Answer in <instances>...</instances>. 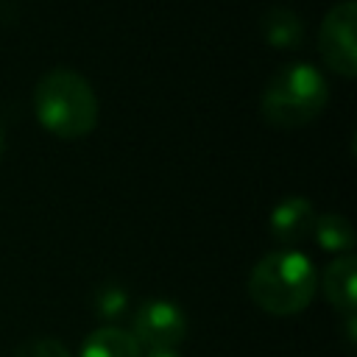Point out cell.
<instances>
[{
    "label": "cell",
    "mask_w": 357,
    "mask_h": 357,
    "mask_svg": "<svg viewBox=\"0 0 357 357\" xmlns=\"http://www.w3.org/2000/svg\"><path fill=\"white\" fill-rule=\"evenodd\" d=\"M33 112L39 126L53 137L81 139L98 126V95L81 73L53 67L36 81Z\"/></svg>",
    "instance_id": "obj_1"
},
{
    "label": "cell",
    "mask_w": 357,
    "mask_h": 357,
    "mask_svg": "<svg viewBox=\"0 0 357 357\" xmlns=\"http://www.w3.org/2000/svg\"><path fill=\"white\" fill-rule=\"evenodd\" d=\"M318 287V273L310 257L293 248L265 254L248 273L251 301L271 315H296L310 307Z\"/></svg>",
    "instance_id": "obj_2"
},
{
    "label": "cell",
    "mask_w": 357,
    "mask_h": 357,
    "mask_svg": "<svg viewBox=\"0 0 357 357\" xmlns=\"http://www.w3.org/2000/svg\"><path fill=\"white\" fill-rule=\"evenodd\" d=\"M329 100V86L321 70L307 61L282 64L262 89V117L276 128H298L312 123Z\"/></svg>",
    "instance_id": "obj_3"
},
{
    "label": "cell",
    "mask_w": 357,
    "mask_h": 357,
    "mask_svg": "<svg viewBox=\"0 0 357 357\" xmlns=\"http://www.w3.org/2000/svg\"><path fill=\"white\" fill-rule=\"evenodd\" d=\"M354 22H357V3L340 0L335 3L318 28V50L326 67L343 78L357 75V50H354Z\"/></svg>",
    "instance_id": "obj_4"
},
{
    "label": "cell",
    "mask_w": 357,
    "mask_h": 357,
    "mask_svg": "<svg viewBox=\"0 0 357 357\" xmlns=\"http://www.w3.org/2000/svg\"><path fill=\"white\" fill-rule=\"evenodd\" d=\"M131 335L137 337L142 351L178 349L187 337V315L167 298H148L134 312Z\"/></svg>",
    "instance_id": "obj_5"
},
{
    "label": "cell",
    "mask_w": 357,
    "mask_h": 357,
    "mask_svg": "<svg viewBox=\"0 0 357 357\" xmlns=\"http://www.w3.org/2000/svg\"><path fill=\"white\" fill-rule=\"evenodd\" d=\"M315 206L310 198L304 195H287L282 198L273 209H271V218H268V226H271V234L276 243L282 245H296L301 240H307L312 234V226H315Z\"/></svg>",
    "instance_id": "obj_6"
},
{
    "label": "cell",
    "mask_w": 357,
    "mask_h": 357,
    "mask_svg": "<svg viewBox=\"0 0 357 357\" xmlns=\"http://www.w3.org/2000/svg\"><path fill=\"white\" fill-rule=\"evenodd\" d=\"M324 296L326 301L343 315V318H351L354 310H357V293H354V284H357V259L354 254H340L335 257L326 271H324Z\"/></svg>",
    "instance_id": "obj_7"
},
{
    "label": "cell",
    "mask_w": 357,
    "mask_h": 357,
    "mask_svg": "<svg viewBox=\"0 0 357 357\" xmlns=\"http://www.w3.org/2000/svg\"><path fill=\"white\" fill-rule=\"evenodd\" d=\"M142 346L128 329L120 326H98L81 343L78 357H142Z\"/></svg>",
    "instance_id": "obj_8"
},
{
    "label": "cell",
    "mask_w": 357,
    "mask_h": 357,
    "mask_svg": "<svg viewBox=\"0 0 357 357\" xmlns=\"http://www.w3.org/2000/svg\"><path fill=\"white\" fill-rule=\"evenodd\" d=\"M259 28H262V36L271 47H279V50H287V47H298L304 42V22L301 17L287 8V6H271L262 20H259Z\"/></svg>",
    "instance_id": "obj_9"
},
{
    "label": "cell",
    "mask_w": 357,
    "mask_h": 357,
    "mask_svg": "<svg viewBox=\"0 0 357 357\" xmlns=\"http://www.w3.org/2000/svg\"><path fill=\"white\" fill-rule=\"evenodd\" d=\"M312 234L318 240V245L324 251H335V254H351L354 245V229L349 223V218L337 215V212H326L315 218Z\"/></svg>",
    "instance_id": "obj_10"
},
{
    "label": "cell",
    "mask_w": 357,
    "mask_h": 357,
    "mask_svg": "<svg viewBox=\"0 0 357 357\" xmlns=\"http://www.w3.org/2000/svg\"><path fill=\"white\" fill-rule=\"evenodd\" d=\"M128 307V293L117 282H103L92 293V310L103 321H117Z\"/></svg>",
    "instance_id": "obj_11"
},
{
    "label": "cell",
    "mask_w": 357,
    "mask_h": 357,
    "mask_svg": "<svg viewBox=\"0 0 357 357\" xmlns=\"http://www.w3.org/2000/svg\"><path fill=\"white\" fill-rule=\"evenodd\" d=\"M14 357H70V351L56 337H31L17 349Z\"/></svg>",
    "instance_id": "obj_12"
},
{
    "label": "cell",
    "mask_w": 357,
    "mask_h": 357,
    "mask_svg": "<svg viewBox=\"0 0 357 357\" xmlns=\"http://www.w3.org/2000/svg\"><path fill=\"white\" fill-rule=\"evenodd\" d=\"M142 357H181L176 349H162V351H145Z\"/></svg>",
    "instance_id": "obj_13"
},
{
    "label": "cell",
    "mask_w": 357,
    "mask_h": 357,
    "mask_svg": "<svg viewBox=\"0 0 357 357\" xmlns=\"http://www.w3.org/2000/svg\"><path fill=\"white\" fill-rule=\"evenodd\" d=\"M3 148H6V134H3V126H0V156H3Z\"/></svg>",
    "instance_id": "obj_14"
}]
</instances>
